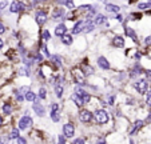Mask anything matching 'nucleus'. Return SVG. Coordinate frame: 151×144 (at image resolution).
Masks as SVG:
<instances>
[{
  "label": "nucleus",
  "instance_id": "obj_26",
  "mask_svg": "<svg viewBox=\"0 0 151 144\" xmlns=\"http://www.w3.org/2000/svg\"><path fill=\"white\" fill-rule=\"evenodd\" d=\"M55 93H56L58 97H62V95H63V87L62 85H56V87H55Z\"/></svg>",
  "mask_w": 151,
  "mask_h": 144
},
{
  "label": "nucleus",
  "instance_id": "obj_29",
  "mask_svg": "<svg viewBox=\"0 0 151 144\" xmlns=\"http://www.w3.org/2000/svg\"><path fill=\"white\" fill-rule=\"evenodd\" d=\"M40 49H42V52L46 56H50V52H48V48H47V45L44 44V43H42V45H40Z\"/></svg>",
  "mask_w": 151,
  "mask_h": 144
},
{
  "label": "nucleus",
  "instance_id": "obj_43",
  "mask_svg": "<svg viewBox=\"0 0 151 144\" xmlns=\"http://www.w3.org/2000/svg\"><path fill=\"white\" fill-rule=\"evenodd\" d=\"M145 74H146V77H147L148 80L151 79V69H147V71H145Z\"/></svg>",
  "mask_w": 151,
  "mask_h": 144
},
{
  "label": "nucleus",
  "instance_id": "obj_28",
  "mask_svg": "<svg viewBox=\"0 0 151 144\" xmlns=\"http://www.w3.org/2000/svg\"><path fill=\"white\" fill-rule=\"evenodd\" d=\"M17 138H19V131L16 128H14L11 131V133H9V139H17Z\"/></svg>",
  "mask_w": 151,
  "mask_h": 144
},
{
  "label": "nucleus",
  "instance_id": "obj_40",
  "mask_svg": "<svg viewBox=\"0 0 151 144\" xmlns=\"http://www.w3.org/2000/svg\"><path fill=\"white\" fill-rule=\"evenodd\" d=\"M66 17H67L68 20H74L75 14H74V12H70V14H67V15H66Z\"/></svg>",
  "mask_w": 151,
  "mask_h": 144
},
{
  "label": "nucleus",
  "instance_id": "obj_41",
  "mask_svg": "<svg viewBox=\"0 0 151 144\" xmlns=\"http://www.w3.org/2000/svg\"><path fill=\"white\" fill-rule=\"evenodd\" d=\"M17 144H27V141H26V139H23V138H17Z\"/></svg>",
  "mask_w": 151,
  "mask_h": 144
},
{
  "label": "nucleus",
  "instance_id": "obj_57",
  "mask_svg": "<svg viewBox=\"0 0 151 144\" xmlns=\"http://www.w3.org/2000/svg\"><path fill=\"white\" fill-rule=\"evenodd\" d=\"M100 1H104V0H100Z\"/></svg>",
  "mask_w": 151,
  "mask_h": 144
},
{
  "label": "nucleus",
  "instance_id": "obj_39",
  "mask_svg": "<svg viewBox=\"0 0 151 144\" xmlns=\"http://www.w3.org/2000/svg\"><path fill=\"white\" fill-rule=\"evenodd\" d=\"M146 104H147L148 107H151V92L147 95V99H146Z\"/></svg>",
  "mask_w": 151,
  "mask_h": 144
},
{
  "label": "nucleus",
  "instance_id": "obj_5",
  "mask_svg": "<svg viewBox=\"0 0 151 144\" xmlns=\"http://www.w3.org/2000/svg\"><path fill=\"white\" fill-rule=\"evenodd\" d=\"M26 6H24L22 1H12L11 6H9V12L12 14H16V12H20V11H24Z\"/></svg>",
  "mask_w": 151,
  "mask_h": 144
},
{
  "label": "nucleus",
  "instance_id": "obj_35",
  "mask_svg": "<svg viewBox=\"0 0 151 144\" xmlns=\"http://www.w3.org/2000/svg\"><path fill=\"white\" fill-rule=\"evenodd\" d=\"M28 87H23V88H20L19 91H17V93H20V95H23V93H27L28 92Z\"/></svg>",
  "mask_w": 151,
  "mask_h": 144
},
{
  "label": "nucleus",
  "instance_id": "obj_10",
  "mask_svg": "<svg viewBox=\"0 0 151 144\" xmlns=\"http://www.w3.org/2000/svg\"><path fill=\"white\" fill-rule=\"evenodd\" d=\"M66 17V11L63 8H56L52 14V19L54 20H63Z\"/></svg>",
  "mask_w": 151,
  "mask_h": 144
},
{
  "label": "nucleus",
  "instance_id": "obj_18",
  "mask_svg": "<svg viewBox=\"0 0 151 144\" xmlns=\"http://www.w3.org/2000/svg\"><path fill=\"white\" fill-rule=\"evenodd\" d=\"M140 72H142V67H140L139 64H135V67L132 68V71H131V74H130V76H131V77H135V76H138V75H140Z\"/></svg>",
  "mask_w": 151,
  "mask_h": 144
},
{
  "label": "nucleus",
  "instance_id": "obj_50",
  "mask_svg": "<svg viewBox=\"0 0 151 144\" xmlns=\"http://www.w3.org/2000/svg\"><path fill=\"white\" fill-rule=\"evenodd\" d=\"M58 108H59L58 107V104L56 103H54V104H52V111H58Z\"/></svg>",
  "mask_w": 151,
  "mask_h": 144
},
{
  "label": "nucleus",
  "instance_id": "obj_58",
  "mask_svg": "<svg viewBox=\"0 0 151 144\" xmlns=\"http://www.w3.org/2000/svg\"><path fill=\"white\" fill-rule=\"evenodd\" d=\"M148 1H150V0H148Z\"/></svg>",
  "mask_w": 151,
  "mask_h": 144
},
{
  "label": "nucleus",
  "instance_id": "obj_33",
  "mask_svg": "<svg viewBox=\"0 0 151 144\" xmlns=\"http://www.w3.org/2000/svg\"><path fill=\"white\" fill-rule=\"evenodd\" d=\"M46 96H47V91L44 90V88H40V91H39V97H40V99H46Z\"/></svg>",
  "mask_w": 151,
  "mask_h": 144
},
{
  "label": "nucleus",
  "instance_id": "obj_20",
  "mask_svg": "<svg viewBox=\"0 0 151 144\" xmlns=\"http://www.w3.org/2000/svg\"><path fill=\"white\" fill-rule=\"evenodd\" d=\"M126 34H127V36H130L132 40H134L135 43L138 42V37H137V34H135V31L132 28H126Z\"/></svg>",
  "mask_w": 151,
  "mask_h": 144
},
{
  "label": "nucleus",
  "instance_id": "obj_54",
  "mask_svg": "<svg viewBox=\"0 0 151 144\" xmlns=\"http://www.w3.org/2000/svg\"><path fill=\"white\" fill-rule=\"evenodd\" d=\"M147 122H148V123H151V113L147 116Z\"/></svg>",
  "mask_w": 151,
  "mask_h": 144
},
{
  "label": "nucleus",
  "instance_id": "obj_45",
  "mask_svg": "<svg viewBox=\"0 0 151 144\" xmlns=\"http://www.w3.org/2000/svg\"><path fill=\"white\" fill-rule=\"evenodd\" d=\"M145 43H146V44H147V45H150V44H151V36H147V37H146Z\"/></svg>",
  "mask_w": 151,
  "mask_h": 144
},
{
  "label": "nucleus",
  "instance_id": "obj_31",
  "mask_svg": "<svg viewBox=\"0 0 151 144\" xmlns=\"http://www.w3.org/2000/svg\"><path fill=\"white\" fill-rule=\"evenodd\" d=\"M64 6H66L68 9H71V11L75 8V6H74V1H72V0H67L66 3H64Z\"/></svg>",
  "mask_w": 151,
  "mask_h": 144
},
{
  "label": "nucleus",
  "instance_id": "obj_48",
  "mask_svg": "<svg viewBox=\"0 0 151 144\" xmlns=\"http://www.w3.org/2000/svg\"><path fill=\"white\" fill-rule=\"evenodd\" d=\"M115 19H116L118 20V21H122V20H123V16H122V15H116V17H115Z\"/></svg>",
  "mask_w": 151,
  "mask_h": 144
},
{
  "label": "nucleus",
  "instance_id": "obj_11",
  "mask_svg": "<svg viewBox=\"0 0 151 144\" xmlns=\"http://www.w3.org/2000/svg\"><path fill=\"white\" fill-rule=\"evenodd\" d=\"M32 110H34V112L36 113L37 116H44V113H46L44 107H43L42 104H39V103H34V104H32Z\"/></svg>",
  "mask_w": 151,
  "mask_h": 144
},
{
  "label": "nucleus",
  "instance_id": "obj_36",
  "mask_svg": "<svg viewBox=\"0 0 151 144\" xmlns=\"http://www.w3.org/2000/svg\"><path fill=\"white\" fill-rule=\"evenodd\" d=\"M84 74L91 75V74H92V68L88 67V65H84Z\"/></svg>",
  "mask_w": 151,
  "mask_h": 144
},
{
  "label": "nucleus",
  "instance_id": "obj_25",
  "mask_svg": "<svg viewBox=\"0 0 151 144\" xmlns=\"http://www.w3.org/2000/svg\"><path fill=\"white\" fill-rule=\"evenodd\" d=\"M51 119H52V122H59V119H60L59 112H58V111H52L51 112Z\"/></svg>",
  "mask_w": 151,
  "mask_h": 144
},
{
  "label": "nucleus",
  "instance_id": "obj_3",
  "mask_svg": "<svg viewBox=\"0 0 151 144\" xmlns=\"http://www.w3.org/2000/svg\"><path fill=\"white\" fill-rule=\"evenodd\" d=\"M134 87H135V90L140 93V95H143V93H146V91H147L148 83H147V80L146 79H140V80H138V82L134 83Z\"/></svg>",
  "mask_w": 151,
  "mask_h": 144
},
{
  "label": "nucleus",
  "instance_id": "obj_23",
  "mask_svg": "<svg viewBox=\"0 0 151 144\" xmlns=\"http://www.w3.org/2000/svg\"><path fill=\"white\" fill-rule=\"evenodd\" d=\"M1 110H3V112L6 113V115H9V113L12 112V105L8 104V103H6V104L1 107Z\"/></svg>",
  "mask_w": 151,
  "mask_h": 144
},
{
  "label": "nucleus",
  "instance_id": "obj_19",
  "mask_svg": "<svg viewBox=\"0 0 151 144\" xmlns=\"http://www.w3.org/2000/svg\"><path fill=\"white\" fill-rule=\"evenodd\" d=\"M142 125H143V122H142V120H138V122H135L134 127H132L131 131H130V135H134V133L137 132L139 128H142Z\"/></svg>",
  "mask_w": 151,
  "mask_h": 144
},
{
  "label": "nucleus",
  "instance_id": "obj_55",
  "mask_svg": "<svg viewBox=\"0 0 151 144\" xmlns=\"http://www.w3.org/2000/svg\"><path fill=\"white\" fill-rule=\"evenodd\" d=\"M1 124H3V119H1V116H0V127H1Z\"/></svg>",
  "mask_w": 151,
  "mask_h": 144
},
{
  "label": "nucleus",
  "instance_id": "obj_38",
  "mask_svg": "<svg viewBox=\"0 0 151 144\" xmlns=\"http://www.w3.org/2000/svg\"><path fill=\"white\" fill-rule=\"evenodd\" d=\"M20 75H24V76H28V69H27V68H22V69H20Z\"/></svg>",
  "mask_w": 151,
  "mask_h": 144
},
{
  "label": "nucleus",
  "instance_id": "obj_13",
  "mask_svg": "<svg viewBox=\"0 0 151 144\" xmlns=\"http://www.w3.org/2000/svg\"><path fill=\"white\" fill-rule=\"evenodd\" d=\"M66 31H67L66 24H59V26L55 28V35H56V36H63V35H66Z\"/></svg>",
  "mask_w": 151,
  "mask_h": 144
},
{
  "label": "nucleus",
  "instance_id": "obj_44",
  "mask_svg": "<svg viewBox=\"0 0 151 144\" xmlns=\"http://www.w3.org/2000/svg\"><path fill=\"white\" fill-rule=\"evenodd\" d=\"M72 144H84V140H83V139H76Z\"/></svg>",
  "mask_w": 151,
  "mask_h": 144
},
{
  "label": "nucleus",
  "instance_id": "obj_7",
  "mask_svg": "<svg viewBox=\"0 0 151 144\" xmlns=\"http://www.w3.org/2000/svg\"><path fill=\"white\" fill-rule=\"evenodd\" d=\"M32 125V119L29 116H23V117L19 120V128L20 130H27V128Z\"/></svg>",
  "mask_w": 151,
  "mask_h": 144
},
{
  "label": "nucleus",
  "instance_id": "obj_32",
  "mask_svg": "<svg viewBox=\"0 0 151 144\" xmlns=\"http://www.w3.org/2000/svg\"><path fill=\"white\" fill-rule=\"evenodd\" d=\"M52 60H54V63L58 67H62V59H60L59 56H52Z\"/></svg>",
  "mask_w": 151,
  "mask_h": 144
},
{
  "label": "nucleus",
  "instance_id": "obj_24",
  "mask_svg": "<svg viewBox=\"0 0 151 144\" xmlns=\"http://www.w3.org/2000/svg\"><path fill=\"white\" fill-rule=\"evenodd\" d=\"M62 40H63V43H64V44H67V45L72 44V37L70 36V35H63Z\"/></svg>",
  "mask_w": 151,
  "mask_h": 144
},
{
  "label": "nucleus",
  "instance_id": "obj_37",
  "mask_svg": "<svg viewBox=\"0 0 151 144\" xmlns=\"http://www.w3.org/2000/svg\"><path fill=\"white\" fill-rule=\"evenodd\" d=\"M131 17H132V20H139V19H142V15L140 14H131Z\"/></svg>",
  "mask_w": 151,
  "mask_h": 144
},
{
  "label": "nucleus",
  "instance_id": "obj_30",
  "mask_svg": "<svg viewBox=\"0 0 151 144\" xmlns=\"http://www.w3.org/2000/svg\"><path fill=\"white\" fill-rule=\"evenodd\" d=\"M92 8H94V7H92L91 4H87V6H86V4H84V6H80V7H79V9H80V11H87V12H88V11H91Z\"/></svg>",
  "mask_w": 151,
  "mask_h": 144
},
{
  "label": "nucleus",
  "instance_id": "obj_2",
  "mask_svg": "<svg viewBox=\"0 0 151 144\" xmlns=\"http://www.w3.org/2000/svg\"><path fill=\"white\" fill-rule=\"evenodd\" d=\"M72 75H74L75 80H76V83L79 85L87 84V83H86V77H84V72H83L80 68H74V69H72Z\"/></svg>",
  "mask_w": 151,
  "mask_h": 144
},
{
  "label": "nucleus",
  "instance_id": "obj_1",
  "mask_svg": "<svg viewBox=\"0 0 151 144\" xmlns=\"http://www.w3.org/2000/svg\"><path fill=\"white\" fill-rule=\"evenodd\" d=\"M94 116H95L96 123H99V124H106V123L109 122V113L106 112L104 110H98L94 113Z\"/></svg>",
  "mask_w": 151,
  "mask_h": 144
},
{
  "label": "nucleus",
  "instance_id": "obj_49",
  "mask_svg": "<svg viewBox=\"0 0 151 144\" xmlns=\"http://www.w3.org/2000/svg\"><path fill=\"white\" fill-rule=\"evenodd\" d=\"M140 56H142V54H140V52H137V54H135V59H137V60H139Z\"/></svg>",
  "mask_w": 151,
  "mask_h": 144
},
{
  "label": "nucleus",
  "instance_id": "obj_6",
  "mask_svg": "<svg viewBox=\"0 0 151 144\" xmlns=\"http://www.w3.org/2000/svg\"><path fill=\"white\" fill-rule=\"evenodd\" d=\"M88 23H90V20H80V21H78L74 26V28H72V34H80Z\"/></svg>",
  "mask_w": 151,
  "mask_h": 144
},
{
  "label": "nucleus",
  "instance_id": "obj_27",
  "mask_svg": "<svg viewBox=\"0 0 151 144\" xmlns=\"http://www.w3.org/2000/svg\"><path fill=\"white\" fill-rule=\"evenodd\" d=\"M82 100H83V104L90 103V100H91V95H90V93H84V95L82 96Z\"/></svg>",
  "mask_w": 151,
  "mask_h": 144
},
{
  "label": "nucleus",
  "instance_id": "obj_52",
  "mask_svg": "<svg viewBox=\"0 0 151 144\" xmlns=\"http://www.w3.org/2000/svg\"><path fill=\"white\" fill-rule=\"evenodd\" d=\"M67 0H56V3H59V4H64Z\"/></svg>",
  "mask_w": 151,
  "mask_h": 144
},
{
  "label": "nucleus",
  "instance_id": "obj_47",
  "mask_svg": "<svg viewBox=\"0 0 151 144\" xmlns=\"http://www.w3.org/2000/svg\"><path fill=\"white\" fill-rule=\"evenodd\" d=\"M6 6H7V3H6V1H0V9H3Z\"/></svg>",
  "mask_w": 151,
  "mask_h": 144
},
{
  "label": "nucleus",
  "instance_id": "obj_42",
  "mask_svg": "<svg viewBox=\"0 0 151 144\" xmlns=\"http://www.w3.org/2000/svg\"><path fill=\"white\" fill-rule=\"evenodd\" d=\"M16 99H17V102H23V100H24L23 95H20V93H17V91H16Z\"/></svg>",
  "mask_w": 151,
  "mask_h": 144
},
{
  "label": "nucleus",
  "instance_id": "obj_22",
  "mask_svg": "<svg viewBox=\"0 0 151 144\" xmlns=\"http://www.w3.org/2000/svg\"><path fill=\"white\" fill-rule=\"evenodd\" d=\"M26 99L28 100V102H32V103H34L35 99H36V95H35L32 91H28V92L26 93Z\"/></svg>",
  "mask_w": 151,
  "mask_h": 144
},
{
  "label": "nucleus",
  "instance_id": "obj_53",
  "mask_svg": "<svg viewBox=\"0 0 151 144\" xmlns=\"http://www.w3.org/2000/svg\"><path fill=\"white\" fill-rule=\"evenodd\" d=\"M3 45H4V42L1 39H0V49H1V48H3Z\"/></svg>",
  "mask_w": 151,
  "mask_h": 144
},
{
  "label": "nucleus",
  "instance_id": "obj_4",
  "mask_svg": "<svg viewBox=\"0 0 151 144\" xmlns=\"http://www.w3.org/2000/svg\"><path fill=\"white\" fill-rule=\"evenodd\" d=\"M75 133V127L72 123H67V124L63 125V135L66 138H72Z\"/></svg>",
  "mask_w": 151,
  "mask_h": 144
},
{
  "label": "nucleus",
  "instance_id": "obj_51",
  "mask_svg": "<svg viewBox=\"0 0 151 144\" xmlns=\"http://www.w3.org/2000/svg\"><path fill=\"white\" fill-rule=\"evenodd\" d=\"M96 143H98V144H106V141L103 140V139H98V140H96Z\"/></svg>",
  "mask_w": 151,
  "mask_h": 144
},
{
  "label": "nucleus",
  "instance_id": "obj_17",
  "mask_svg": "<svg viewBox=\"0 0 151 144\" xmlns=\"http://www.w3.org/2000/svg\"><path fill=\"white\" fill-rule=\"evenodd\" d=\"M71 100L78 105V107L83 105V100H82V97H80L79 95H76V93H72V95H71Z\"/></svg>",
  "mask_w": 151,
  "mask_h": 144
},
{
  "label": "nucleus",
  "instance_id": "obj_9",
  "mask_svg": "<svg viewBox=\"0 0 151 144\" xmlns=\"http://www.w3.org/2000/svg\"><path fill=\"white\" fill-rule=\"evenodd\" d=\"M79 119H80V122H83V123H88V122H91L92 113L90 112V111H87V110H83L82 112H80V115H79Z\"/></svg>",
  "mask_w": 151,
  "mask_h": 144
},
{
  "label": "nucleus",
  "instance_id": "obj_34",
  "mask_svg": "<svg viewBox=\"0 0 151 144\" xmlns=\"http://www.w3.org/2000/svg\"><path fill=\"white\" fill-rule=\"evenodd\" d=\"M50 32H48V29H44V31H43V39L44 40H50Z\"/></svg>",
  "mask_w": 151,
  "mask_h": 144
},
{
  "label": "nucleus",
  "instance_id": "obj_21",
  "mask_svg": "<svg viewBox=\"0 0 151 144\" xmlns=\"http://www.w3.org/2000/svg\"><path fill=\"white\" fill-rule=\"evenodd\" d=\"M138 8H139V11H147V9L151 8V3L150 1H147V3H139L138 4Z\"/></svg>",
  "mask_w": 151,
  "mask_h": 144
},
{
  "label": "nucleus",
  "instance_id": "obj_15",
  "mask_svg": "<svg viewBox=\"0 0 151 144\" xmlns=\"http://www.w3.org/2000/svg\"><path fill=\"white\" fill-rule=\"evenodd\" d=\"M106 9L109 12H114V14H119V11H120L119 6H115V4H111V3L106 4Z\"/></svg>",
  "mask_w": 151,
  "mask_h": 144
},
{
  "label": "nucleus",
  "instance_id": "obj_8",
  "mask_svg": "<svg viewBox=\"0 0 151 144\" xmlns=\"http://www.w3.org/2000/svg\"><path fill=\"white\" fill-rule=\"evenodd\" d=\"M35 19H36V23L39 26H43L47 21V14L44 11H37L35 15Z\"/></svg>",
  "mask_w": 151,
  "mask_h": 144
},
{
  "label": "nucleus",
  "instance_id": "obj_14",
  "mask_svg": "<svg viewBox=\"0 0 151 144\" xmlns=\"http://www.w3.org/2000/svg\"><path fill=\"white\" fill-rule=\"evenodd\" d=\"M112 44L118 48H122L123 45H124V39H123L122 36H115L114 40H112Z\"/></svg>",
  "mask_w": 151,
  "mask_h": 144
},
{
  "label": "nucleus",
  "instance_id": "obj_12",
  "mask_svg": "<svg viewBox=\"0 0 151 144\" xmlns=\"http://www.w3.org/2000/svg\"><path fill=\"white\" fill-rule=\"evenodd\" d=\"M98 65H99L100 68H103V69H109V68H110L109 60L106 59V57H103V56L98 57Z\"/></svg>",
  "mask_w": 151,
  "mask_h": 144
},
{
  "label": "nucleus",
  "instance_id": "obj_16",
  "mask_svg": "<svg viewBox=\"0 0 151 144\" xmlns=\"http://www.w3.org/2000/svg\"><path fill=\"white\" fill-rule=\"evenodd\" d=\"M107 21V17L104 16V15H102V14H98L96 16H95V20H94V24H103V23H106Z\"/></svg>",
  "mask_w": 151,
  "mask_h": 144
},
{
  "label": "nucleus",
  "instance_id": "obj_56",
  "mask_svg": "<svg viewBox=\"0 0 151 144\" xmlns=\"http://www.w3.org/2000/svg\"><path fill=\"white\" fill-rule=\"evenodd\" d=\"M130 144H134V141H132V140H130Z\"/></svg>",
  "mask_w": 151,
  "mask_h": 144
},
{
  "label": "nucleus",
  "instance_id": "obj_46",
  "mask_svg": "<svg viewBox=\"0 0 151 144\" xmlns=\"http://www.w3.org/2000/svg\"><path fill=\"white\" fill-rule=\"evenodd\" d=\"M4 31H6V28H4V26L1 24V23H0V35L4 34Z\"/></svg>",
  "mask_w": 151,
  "mask_h": 144
}]
</instances>
